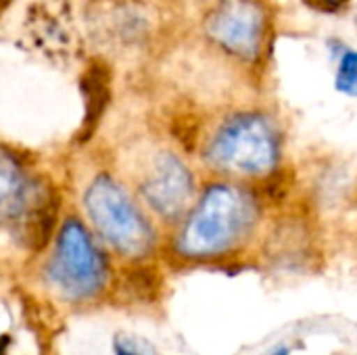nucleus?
Listing matches in <instances>:
<instances>
[{
	"mask_svg": "<svg viewBox=\"0 0 357 355\" xmlns=\"http://www.w3.org/2000/svg\"><path fill=\"white\" fill-rule=\"evenodd\" d=\"M261 205L247 182L218 178L203 186L180 220L176 251L186 259H211L241 247L257 228Z\"/></svg>",
	"mask_w": 357,
	"mask_h": 355,
	"instance_id": "nucleus-1",
	"label": "nucleus"
},
{
	"mask_svg": "<svg viewBox=\"0 0 357 355\" xmlns=\"http://www.w3.org/2000/svg\"><path fill=\"white\" fill-rule=\"evenodd\" d=\"M284 153L278 119L261 109L224 115L205 136L203 161L220 178L251 182L272 176Z\"/></svg>",
	"mask_w": 357,
	"mask_h": 355,
	"instance_id": "nucleus-2",
	"label": "nucleus"
},
{
	"mask_svg": "<svg viewBox=\"0 0 357 355\" xmlns=\"http://www.w3.org/2000/svg\"><path fill=\"white\" fill-rule=\"evenodd\" d=\"M82 205L92 232L115 253L140 259L153 251L157 234L146 207L111 172H98L88 182Z\"/></svg>",
	"mask_w": 357,
	"mask_h": 355,
	"instance_id": "nucleus-3",
	"label": "nucleus"
},
{
	"mask_svg": "<svg viewBox=\"0 0 357 355\" xmlns=\"http://www.w3.org/2000/svg\"><path fill=\"white\" fill-rule=\"evenodd\" d=\"M46 280L67 301H88L109 280V259L102 243L77 216H67L59 226L46 264Z\"/></svg>",
	"mask_w": 357,
	"mask_h": 355,
	"instance_id": "nucleus-4",
	"label": "nucleus"
},
{
	"mask_svg": "<svg viewBox=\"0 0 357 355\" xmlns=\"http://www.w3.org/2000/svg\"><path fill=\"white\" fill-rule=\"evenodd\" d=\"M134 192L163 222H180L199 195L190 165L167 146L144 151L136 163Z\"/></svg>",
	"mask_w": 357,
	"mask_h": 355,
	"instance_id": "nucleus-5",
	"label": "nucleus"
},
{
	"mask_svg": "<svg viewBox=\"0 0 357 355\" xmlns=\"http://www.w3.org/2000/svg\"><path fill=\"white\" fill-rule=\"evenodd\" d=\"M270 13L261 0H218L203 19L207 42L238 63H257L270 44Z\"/></svg>",
	"mask_w": 357,
	"mask_h": 355,
	"instance_id": "nucleus-6",
	"label": "nucleus"
},
{
	"mask_svg": "<svg viewBox=\"0 0 357 355\" xmlns=\"http://www.w3.org/2000/svg\"><path fill=\"white\" fill-rule=\"evenodd\" d=\"M36 178L19 153L0 149V226H15Z\"/></svg>",
	"mask_w": 357,
	"mask_h": 355,
	"instance_id": "nucleus-7",
	"label": "nucleus"
},
{
	"mask_svg": "<svg viewBox=\"0 0 357 355\" xmlns=\"http://www.w3.org/2000/svg\"><path fill=\"white\" fill-rule=\"evenodd\" d=\"M335 86L347 96H357V50L354 48L341 52L335 73Z\"/></svg>",
	"mask_w": 357,
	"mask_h": 355,
	"instance_id": "nucleus-8",
	"label": "nucleus"
},
{
	"mask_svg": "<svg viewBox=\"0 0 357 355\" xmlns=\"http://www.w3.org/2000/svg\"><path fill=\"white\" fill-rule=\"evenodd\" d=\"M6 4H8V0H0V13H2L4 8H6Z\"/></svg>",
	"mask_w": 357,
	"mask_h": 355,
	"instance_id": "nucleus-9",
	"label": "nucleus"
},
{
	"mask_svg": "<svg viewBox=\"0 0 357 355\" xmlns=\"http://www.w3.org/2000/svg\"><path fill=\"white\" fill-rule=\"evenodd\" d=\"M119 355H136V354H128V352H119Z\"/></svg>",
	"mask_w": 357,
	"mask_h": 355,
	"instance_id": "nucleus-10",
	"label": "nucleus"
}]
</instances>
